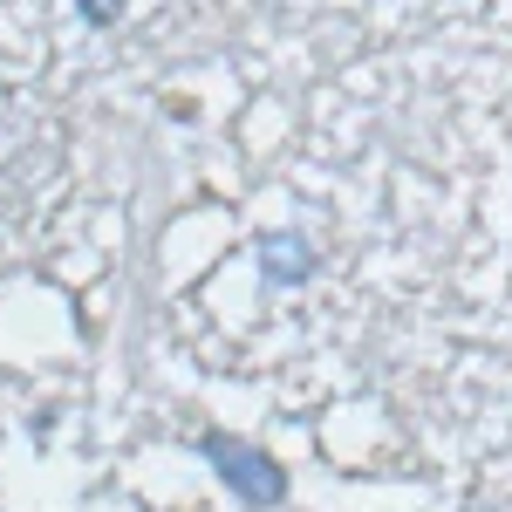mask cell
<instances>
[{
  "label": "cell",
  "instance_id": "obj_1",
  "mask_svg": "<svg viewBox=\"0 0 512 512\" xmlns=\"http://www.w3.org/2000/svg\"><path fill=\"white\" fill-rule=\"evenodd\" d=\"M192 451L212 465V478H219L246 512H280V506H287V492H294L287 465H280L274 451H260L253 437H239V431H198Z\"/></svg>",
  "mask_w": 512,
  "mask_h": 512
},
{
  "label": "cell",
  "instance_id": "obj_2",
  "mask_svg": "<svg viewBox=\"0 0 512 512\" xmlns=\"http://www.w3.org/2000/svg\"><path fill=\"white\" fill-rule=\"evenodd\" d=\"M253 274L267 294H287V287H308L321 274V246L301 226H274V233L253 239Z\"/></svg>",
  "mask_w": 512,
  "mask_h": 512
},
{
  "label": "cell",
  "instance_id": "obj_3",
  "mask_svg": "<svg viewBox=\"0 0 512 512\" xmlns=\"http://www.w3.org/2000/svg\"><path fill=\"white\" fill-rule=\"evenodd\" d=\"M76 14L89 28H117L123 14H130V0H76Z\"/></svg>",
  "mask_w": 512,
  "mask_h": 512
}]
</instances>
